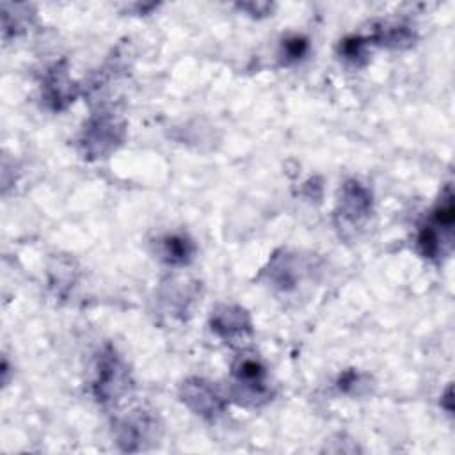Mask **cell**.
Returning <instances> with one entry per match:
<instances>
[{
    "mask_svg": "<svg viewBox=\"0 0 455 455\" xmlns=\"http://www.w3.org/2000/svg\"><path fill=\"white\" fill-rule=\"evenodd\" d=\"M368 41L370 39H364V37H359V36H354V37H347L341 44V53L347 60H352V62H359L364 55H366V48H368Z\"/></svg>",
    "mask_w": 455,
    "mask_h": 455,
    "instance_id": "10",
    "label": "cell"
},
{
    "mask_svg": "<svg viewBox=\"0 0 455 455\" xmlns=\"http://www.w3.org/2000/svg\"><path fill=\"white\" fill-rule=\"evenodd\" d=\"M306 50H307L306 39H302V37H299V36L290 37V39H286L284 44H283L284 60H286V62H295V60H299V59L306 53Z\"/></svg>",
    "mask_w": 455,
    "mask_h": 455,
    "instance_id": "11",
    "label": "cell"
},
{
    "mask_svg": "<svg viewBox=\"0 0 455 455\" xmlns=\"http://www.w3.org/2000/svg\"><path fill=\"white\" fill-rule=\"evenodd\" d=\"M212 331L228 343H240L252 336V323L240 306H220L210 318Z\"/></svg>",
    "mask_w": 455,
    "mask_h": 455,
    "instance_id": "5",
    "label": "cell"
},
{
    "mask_svg": "<svg viewBox=\"0 0 455 455\" xmlns=\"http://www.w3.org/2000/svg\"><path fill=\"white\" fill-rule=\"evenodd\" d=\"M156 434V421L148 414H135L126 418L119 425L117 432V443L123 446V450L135 451L144 450L151 439H155Z\"/></svg>",
    "mask_w": 455,
    "mask_h": 455,
    "instance_id": "7",
    "label": "cell"
},
{
    "mask_svg": "<svg viewBox=\"0 0 455 455\" xmlns=\"http://www.w3.org/2000/svg\"><path fill=\"white\" fill-rule=\"evenodd\" d=\"M44 94H46V101L52 103V107L55 110H60L69 101H73L75 91H73L71 82L66 76V71L57 68L55 71L50 73V76H48V80L44 84Z\"/></svg>",
    "mask_w": 455,
    "mask_h": 455,
    "instance_id": "8",
    "label": "cell"
},
{
    "mask_svg": "<svg viewBox=\"0 0 455 455\" xmlns=\"http://www.w3.org/2000/svg\"><path fill=\"white\" fill-rule=\"evenodd\" d=\"M130 377L123 361L114 350H105L98 361L96 379H94V395L100 402L117 400L128 391Z\"/></svg>",
    "mask_w": 455,
    "mask_h": 455,
    "instance_id": "3",
    "label": "cell"
},
{
    "mask_svg": "<svg viewBox=\"0 0 455 455\" xmlns=\"http://www.w3.org/2000/svg\"><path fill=\"white\" fill-rule=\"evenodd\" d=\"M233 386L236 389V396L252 405L267 402L270 395L267 386V370L261 361L252 355H243L235 363Z\"/></svg>",
    "mask_w": 455,
    "mask_h": 455,
    "instance_id": "1",
    "label": "cell"
},
{
    "mask_svg": "<svg viewBox=\"0 0 455 455\" xmlns=\"http://www.w3.org/2000/svg\"><path fill=\"white\" fill-rule=\"evenodd\" d=\"M371 212V194L359 181H347L338 199V215L343 222L359 226Z\"/></svg>",
    "mask_w": 455,
    "mask_h": 455,
    "instance_id": "6",
    "label": "cell"
},
{
    "mask_svg": "<svg viewBox=\"0 0 455 455\" xmlns=\"http://www.w3.org/2000/svg\"><path fill=\"white\" fill-rule=\"evenodd\" d=\"M123 139V126L110 112H101L92 116L87 124L84 126L82 133V146L84 151L92 156L100 158L112 151L116 144Z\"/></svg>",
    "mask_w": 455,
    "mask_h": 455,
    "instance_id": "2",
    "label": "cell"
},
{
    "mask_svg": "<svg viewBox=\"0 0 455 455\" xmlns=\"http://www.w3.org/2000/svg\"><path fill=\"white\" fill-rule=\"evenodd\" d=\"M183 403L203 418H217L226 409L224 396L206 380L190 379L181 386Z\"/></svg>",
    "mask_w": 455,
    "mask_h": 455,
    "instance_id": "4",
    "label": "cell"
},
{
    "mask_svg": "<svg viewBox=\"0 0 455 455\" xmlns=\"http://www.w3.org/2000/svg\"><path fill=\"white\" fill-rule=\"evenodd\" d=\"M194 256V243L185 235H167L162 240V258L171 265H185Z\"/></svg>",
    "mask_w": 455,
    "mask_h": 455,
    "instance_id": "9",
    "label": "cell"
}]
</instances>
